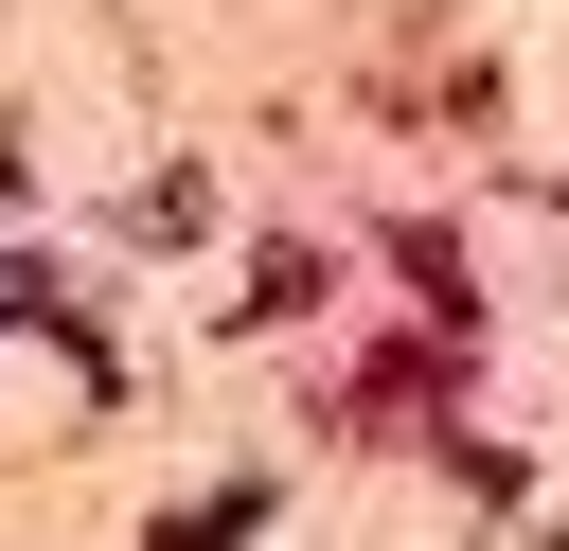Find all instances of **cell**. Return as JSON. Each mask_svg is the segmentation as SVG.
I'll use <instances>...</instances> for the list:
<instances>
[{
	"mask_svg": "<svg viewBox=\"0 0 569 551\" xmlns=\"http://www.w3.org/2000/svg\"><path fill=\"white\" fill-rule=\"evenodd\" d=\"M249 515H267V480H231V498H196V515H160V551H249Z\"/></svg>",
	"mask_w": 569,
	"mask_h": 551,
	"instance_id": "cell-1",
	"label": "cell"
}]
</instances>
